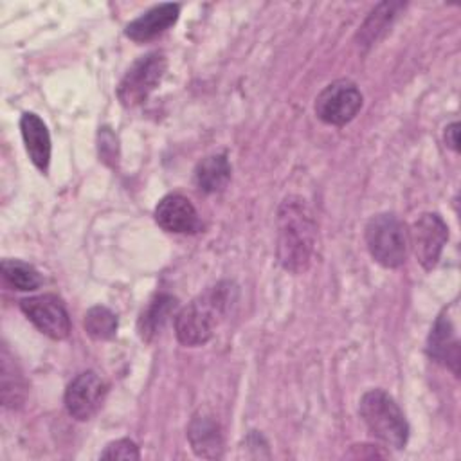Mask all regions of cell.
<instances>
[{
    "label": "cell",
    "instance_id": "1",
    "mask_svg": "<svg viewBox=\"0 0 461 461\" xmlns=\"http://www.w3.org/2000/svg\"><path fill=\"white\" fill-rule=\"evenodd\" d=\"M313 212L301 196H286L277 209V259L288 272L308 268L315 247Z\"/></svg>",
    "mask_w": 461,
    "mask_h": 461
},
{
    "label": "cell",
    "instance_id": "2",
    "mask_svg": "<svg viewBox=\"0 0 461 461\" xmlns=\"http://www.w3.org/2000/svg\"><path fill=\"white\" fill-rule=\"evenodd\" d=\"M236 295L238 288L230 281H220L198 294L175 317L178 342L184 346H202L209 342L214 330L236 303Z\"/></svg>",
    "mask_w": 461,
    "mask_h": 461
},
{
    "label": "cell",
    "instance_id": "3",
    "mask_svg": "<svg viewBox=\"0 0 461 461\" xmlns=\"http://www.w3.org/2000/svg\"><path fill=\"white\" fill-rule=\"evenodd\" d=\"M358 412L367 430L384 445L403 448L409 438L407 420L398 403L382 389H371L360 398Z\"/></svg>",
    "mask_w": 461,
    "mask_h": 461
},
{
    "label": "cell",
    "instance_id": "4",
    "mask_svg": "<svg viewBox=\"0 0 461 461\" xmlns=\"http://www.w3.org/2000/svg\"><path fill=\"white\" fill-rule=\"evenodd\" d=\"M366 243L375 261L387 268H396L407 259L409 232L398 216L384 212L367 221Z\"/></svg>",
    "mask_w": 461,
    "mask_h": 461
},
{
    "label": "cell",
    "instance_id": "5",
    "mask_svg": "<svg viewBox=\"0 0 461 461\" xmlns=\"http://www.w3.org/2000/svg\"><path fill=\"white\" fill-rule=\"evenodd\" d=\"M166 67L162 52H148L135 59L117 86L119 101L128 108L142 104L162 81Z\"/></svg>",
    "mask_w": 461,
    "mask_h": 461
},
{
    "label": "cell",
    "instance_id": "6",
    "mask_svg": "<svg viewBox=\"0 0 461 461\" xmlns=\"http://www.w3.org/2000/svg\"><path fill=\"white\" fill-rule=\"evenodd\" d=\"M362 108V94L349 79H337L324 86L315 99L317 117L333 126H342L355 119Z\"/></svg>",
    "mask_w": 461,
    "mask_h": 461
},
{
    "label": "cell",
    "instance_id": "7",
    "mask_svg": "<svg viewBox=\"0 0 461 461\" xmlns=\"http://www.w3.org/2000/svg\"><path fill=\"white\" fill-rule=\"evenodd\" d=\"M23 315L47 337L54 340L67 339L70 333V317L63 301L52 294H41L22 299Z\"/></svg>",
    "mask_w": 461,
    "mask_h": 461
},
{
    "label": "cell",
    "instance_id": "8",
    "mask_svg": "<svg viewBox=\"0 0 461 461\" xmlns=\"http://www.w3.org/2000/svg\"><path fill=\"white\" fill-rule=\"evenodd\" d=\"M106 382L94 371L79 373L65 391V407L79 421L90 420L104 402Z\"/></svg>",
    "mask_w": 461,
    "mask_h": 461
},
{
    "label": "cell",
    "instance_id": "9",
    "mask_svg": "<svg viewBox=\"0 0 461 461\" xmlns=\"http://www.w3.org/2000/svg\"><path fill=\"white\" fill-rule=\"evenodd\" d=\"M447 240H448L447 223L436 212L421 214L412 225L411 241L414 247V254L418 261L423 265V268L427 270L438 263Z\"/></svg>",
    "mask_w": 461,
    "mask_h": 461
},
{
    "label": "cell",
    "instance_id": "10",
    "mask_svg": "<svg viewBox=\"0 0 461 461\" xmlns=\"http://www.w3.org/2000/svg\"><path fill=\"white\" fill-rule=\"evenodd\" d=\"M155 221L167 232L193 234L198 232L202 223L200 216L189 198L178 193L166 194L155 207Z\"/></svg>",
    "mask_w": 461,
    "mask_h": 461
},
{
    "label": "cell",
    "instance_id": "11",
    "mask_svg": "<svg viewBox=\"0 0 461 461\" xmlns=\"http://www.w3.org/2000/svg\"><path fill=\"white\" fill-rule=\"evenodd\" d=\"M178 14H180L178 4L155 5L146 13H142L140 16H137L135 20H131L124 29V34L133 41H148L162 34L164 31H167L171 25H175Z\"/></svg>",
    "mask_w": 461,
    "mask_h": 461
},
{
    "label": "cell",
    "instance_id": "12",
    "mask_svg": "<svg viewBox=\"0 0 461 461\" xmlns=\"http://www.w3.org/2000/svg\"><path fill=\"white\" fill-rule=\"evenodd\" d=\"M187 438H189L193 452L198 457H205V459L221 457L223 438H221V430H220V425L214 420V416H211L203 411L196 412L189 423Z\"/></svg>",
    "mask_w": 461,
    "mask_h": 461
},
{
    "label": "cell",
    "instance_id": "13",
    "mask_svg": "<svg viewBox=\"0 0 461 461\" xmlns=\"http://www.w3.org/2000/svg\"><path fill=\"white\" fill-rule=\"evenodd\" d=\"M427 353L434 362L450 367L454 375L459 373V342L454 326L445 313L436 319L430 330L427 340Z\"/></svg>",
    "mask_w": 461,
    "mask_h": 461
},
{
    "label": "cell",
    "instance_id": "14",
    "mask_svg": "<svg viewBox=\"0 0 461 461\" xmlns=\"http://www.w3.org/2000/svg\"><path fill=\"white\" fill-rule=\"evenodd\" d=\"M20 130L32 164L45 173L50 162V135L45 122L36 113L25 112L20 119Z\"/></svg>",
    "mask_w": 461,
    "mask_h": 461
},
{
    "label": "cell",
    "instance_id": "15",
    "mask_svg": "<svg viewBox=\"0 0 461 461\" xmlns=\"http://www.w3.org/2000/svg\"><path fill=\"white\" fill-rule=\"evenodd\" d=\"M230 180V164L227 155H209L202 158L194 169V184L203 193H220Z\"/></svg>",
    "mask_w": 461,
    "mask_h": 461
},
{
    "label": "cell",
    "instance_id": "16",
    "mask_svg": "<svg viewBox=\"0 0 461 461\" xmlns=\"http://www.w3.org/2000/svg\"><path fill=\"white\" fill-rule=\"evenodd\" d=\"M176 308V299L167 294H158L140 313L139 319V335L142 340H151L171 317Z\"/></svg>",
    "mask_w": 461,
    "mask_h": 461
},
{
    "label": "cell",
    "instance_id": "17",
    "mask_svg": "<svg viewBox=\"0 0 461 461\" xmlns=\"http://www.w3.org/2000/svg\"><path fill=\"white\" fill-rule=\"evenodd\" d=\"M2 402L5 407H16L25 396V380L7 348H2Z\"/></svg>",
    "mask_w": 461,
    "mask_h": 461
},
{
    "label": "cell",
    "instance_id": "18",
    "mask_svg": "<svg viewBox=\"0 0 461 461\" xmlns=\"http://www.w3.org/2000/svg\"><path fill=\"white\" fill-rule=\"evenodd\" d=\"M2 276L16 290H36L43 283L40 272L32 265L20 259H4Z\"/></svg>",
    "mask_w": 461,
    "mask_h": 461
},
{
    "label": "cell",
    "instance_id": "19",
    "mask_svg": "<svg viewBox=\"0 0 461 461\" xmlns=\"http://www.w3.org/2000/svg\"><path fill=\"white\" fill-rule=\"evenodd\" d=\"M400 7L402 4H393V2H384L378 7H375L367 16V20L364 22V25L360 27L358 38L362 45H371L373 41H376V38L387 29V25L391 23V20L394 18Z\"/></svg>",
    "mask_w": 461,
    "mask_h": 461
},
{
    "label": "cell",
    "instance_id": "20",
    "mask_svg": "<svg viewBox=\"0 0 461 461\" xmlns=\"http://www.w3.org/2000/svg\"><path fill=\"white\" fill-rule=\"evenodd\" d=\"M85 330L95 340H108L117 331V315L106 306H92L85 313Z\"/></svg>",
    "mask_w": 461,
    "mask_h": 461
},
{
    "label": "cell",
    "instance_id": "21",
    "mask_svg": "<svg viewBox=\"0 0 461 461\" xmlns=\"http://www.w3.org/2000/svg\"><path fill=\"white\" fill-rule=\"evenodd\" d=\"M101 459H139V448L131 439H117L104 447V450L99 456Z\"/></svg>",
    "mask_w": 461,
    "mask_h": 461
},
{
    "label": "cell",
    "instance_id": "22",
    "mask_svg": "<svg viewBox=\"0 0 461 461\" xmlns=\"http://www.w3.org/2000/svg\"><path fill=\"white\" fill-rule=\"evenodd\" d=\"M445 142L450 149L459 151V122H450L445 128Z\"/></svg>",
    "mask_w": 461,
    "mask_h": 461
}]
</instances>
